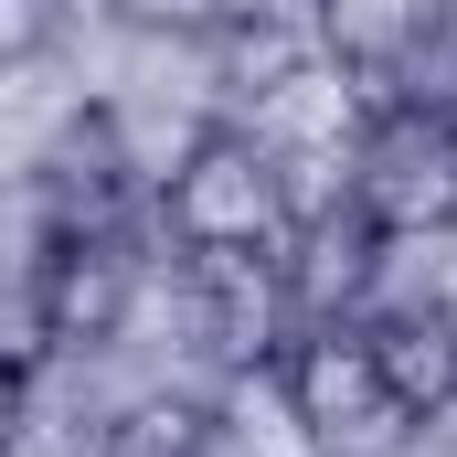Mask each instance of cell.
<instances>
[{"label":"cell","instance_id":"8","mask_svg":"<svg viewBox=\"0 0 457 457\" xmlns=\"http://www.w3.org/2000/svg\"><path fill=\"white\" fill-rule=\"evenodd\" d=\"M287 330V277H277V255H224V266H203V351L213 361H266Z\"/></svg>","mask_w":457,"mask_h":457},{"label":"cell","instance_id":"1","mask_svg":"<svg viewBox=\"0 0 457 457\" xmlns=\"http://www.w3.org/2000/svg\"><path fill=\"white\" fill-rule=\"evenodd\" d=\"M287 160L255 138V128H203L170 181H160V234L192 255V266H224V255H277L287 245Z\"/></svg>","mask_w":457,"mask_h":457},{"label":"cell","instance_id":"9","mask_svg":"<svg viewBox=\"0 0 457 457\" xmlns=\"http://www.w3.org/2000/svg\"><path fill=\"white\" fill-rule=\"evenodd\" d=\"M426 32H436V0H320V54L341 75H404Z\"/></svg>","mask_w":457,"mask_h":457},{"label":"cell","instance_id":"7","mask_svg":"<svg viewBox=\"0 0 457 457\" xmlns=\"http://www.w3.org/2000/svg\"><path fill=\"white\" fill-rule=\"evenodd\" d=\"M372 361H383V394L404 426H436L457 404V320L447 309H394L372 320Z\"/></svg>","mask_w":457,"mask_h":457},{"label":"cell","instance_id":"10","mask_svg":"<svg viewBox=\"0 0 457 457\" xmlns=\"http://www.w3.org/2000/svg\"><path fill=\"white\" fill-rule=\"evenodd\" d=\"M203 426H213V404H192V394H138V404H117L96 457H192L203 447Z\"/></svg>","mask_w":457,"mask_h":457},{"label":"cell","instance_id":"2","mask_svg":"<svg viewBox=\"0 0 457 457\" xmlns=\"http://www.w3.org/2000/svg\"><path fill=\"white\" fill-rule=\"evenodd\" d=\"M341 192L394 234H457V117L426 96H383V107L351 128V170Z\"/></svg>","mask_w":457,"mask_h":457},{"label":"cell","instance_id":"13","mask_svg":"<svg viewBox=\"0 0 457 457\" xmlns=\"http://www.w3.org/2000/svg\"><path fill=\"white\" fill-rule=\"evenodd\" d=\"M192 457H255V447H245V436H234L224 415H213V426H203V447H192Z\"/></svg>","mask_w":457,"mask_h":457},{"label":"cell","instance_id":"12","mask_svg":"<svg viewBox=\"0 0 457 457\" xmlns=\"http://www.w3.org/2000/svg\"><path fill=\"white\" fill-rule=\"evenodd\" d=\"M64 32V0H0V64H43Z\"/></svg>","mask_w":457,"mask_h":457},{"label":"cell","instance_id":"5","mask_svg":"<svg viewBox=\"0 0 457 457\" xmlns=\"http://www.w3.org/2000/svg\"><path fill=\"white\" fill-rule=\"evenodd\" d=\"M107 415L86 394V351H11L0 361V457H96Z\"/></svg>","mask_w":457,"mask_h":457},{"label":"cell","instance_id":"11","mask_svg":"<svg viewBox=\"0 0 457 457\" xmlns=\"http://www.w3.org/2000/svg\"><path fill=\"white\" fill-rule=\"evenodd\" d=\"M128 32H170V43H213L234 21V0H107Z\"/></svg>","mask_w":457,"mask_h":457},{"label":"cell","instance_id":"4","mask_svg":"<svg viewBox=\"0 0 457 457\" xmlns=\"http://www.w3.org/2000/svg\"><path fill=\"white\" fill-rule=\"evenodd\" d=\"M128 309H138V266H128V245L107 224H54L43 234V266H32V330L54 351H96L128 330Z\"/></svg>","mask_w":457,"mask_h":457},{"label":"cell","instance_id":"15","mask_svg":"<svg viewBox=\"0 0 457 457\" xmlns=\"http://www.w3.org/2000/svg\"><path fill=\"white\" fill-rule=\"evenodd\" d=\"M436 309H447V320H457V255H447V287H436Z\"/></svg>","mask_w":457,"mask_h":457},{"label":"cell","instance_id":"6","mask_svg":"<svg viewBox=\"0 0 457 457\" xmlns=\"http://www.w3.org/2000/svg\"><path fill=\"white\" fill-rule=\"evenodd\" d=\"M383 245L394 234L372 224L361 203H320V213H298L287 245H277V277H287V309H309V320H351L361 298H372V277H383Z\"/></svg>","mask_w":457,"mask_h":457},{"label":"cell","instance_id":"3","mask_svg":"<svg viewBox=\"0 0 457 457\" xmlns=\"http://www.w3.org/2000/svg\"><path fill=\"white\" fill-rule=\"evenodd\" d=\"M277 394L309 426V447H330V457H383L394 436H415L394 415V394H383V361H372L361 320H320L309 341H287L277 351Z\"/></svg>","mask_w":457,"mask_h":457},{"label":"cell","instance_id":"14","mask_svg":"<svg viewBox=\"0 0 457 457\" xmlns=\"http://www.w3.org/2000/svg\"><path fill=\"white\" fill-rule=\"evenodd\" d=\"M436 43H447V54H457V0H436Z\"/></svg>","mask_w":457,"mask_h":457}]
</instances>
